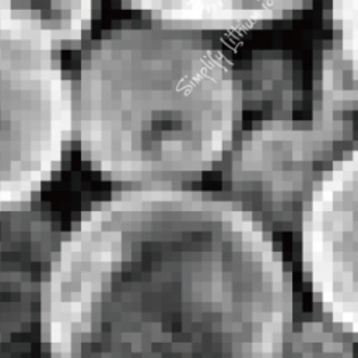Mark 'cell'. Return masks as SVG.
Segmentation results:
<instances>
[{"label": "cell", "instance_id": "cell-1", "mask_svg": "<svg viewBox=\"0 0 358 358\" xmlns=\"http://www.w3.org/2000/svg\"><path fill=\"white\" fill-rule=\"evenodd\" d=\"M243 259L183 260L134 234H88L55 259L49 310L69 358H166L242 336L263 310ZM264 313V312H263Z\"/></svg>", "mask_w": 358, "mask_h": 358}, {"label": "cell", "instance_id": "cell-2", "mask_svg": "<svg viewBox=\"0 0 358 358\" xmlns=\"http://www.w3.org/2000/svg\"><path fill=\"white\" fill-rule=\"evenodd\" d=\"M45 282L22 253L0 245V358L11 357L31 330L36 305L43 306Z\"/></svg>", "mask_w": 358, "mask_h": 358}]
</instances>
